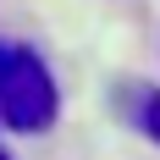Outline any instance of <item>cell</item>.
<instances>
[{"mask_svg": "<svg viewBox=\"0 0 160 160\" xmlns=\"http://www.w3.org/2000/svg\"><path fill=\"white\" fill-rule=\"evenodd\" d=\"M61 111L55 78L28 44H0V122L11 132H44Z\"/></svg>", "mask_w": 160, "mask_h": 160, "instance_id": "cell-1", "label": "cell"}, {"mask_svg": "<svg viewBox=\"0 0 160 160\" xmlns=\"http://www.w3.org/2000/svg\"><path fill=\"white\" fill-rule=\"evenodd\" d=\"M0 160H6V155H0Z\"/></svg>", "mask_w": 160, "mask_h": 160, "instance_id": "cell-3", "label": "cell"}, {"mask_svg": "<svg viewBox=\"0 0 160 160\" xmlns=\"http://www.w3.org/2000/svg\"><path fill=\"white\" fill-rule=\"evenodd\" d=\"M138 127L160 144V88H144V94H138Z\"/></svg>", "mask_w": 160, "mask_h": 160, "instance_id": "cell-2", "label": "cell"}]
</instances>
